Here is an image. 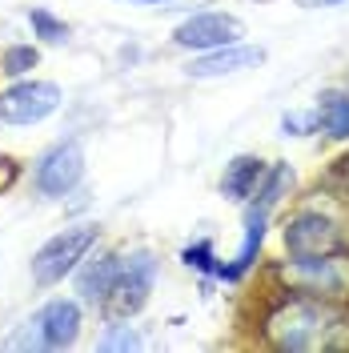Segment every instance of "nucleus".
I'll use <instances>...</instances> for the list:
<instances>
[{
  "label": "nucleus",
  "mask_w": 349,
  "mask_h": 353,
  "mask_svg": "<svg viewBox=\"0 0 349 353\" xmlns=\"http://www.w3.org/2000/svg\"><path fill=\"white\" fill-rule=\"evenodd\" d=\"M265 337H269L273 350H281V353L349 350V309H346V301L289 293L265 317Z\"/></svg>",
  "instance_id": "1"
},
{
  "label": "nucleus",
  "mask_w": 349,
  "mask_h": 353,
  "mask_svg": "<svg viewBox=\"0 0 349 353\" xmlns=\"http://www.w3.org/2000/svg\"><path fill=\"white\" fill-rule=\"evenodd\" d=\"M289 293H309V297H326V301H349V249L321 253V257H293L277 265Z\"/></svg>",
  "instance_id": "2"
},
{
  "label": "nucleus",
  "mask_w": 349,
  "mask_h": 353,
  "mask_svg": "<svg viewBox=\"0 0 349 353\" xmlns=\"http://www.w3.org/2000/svg\"><path fill=\"white\" fill-rule=\"evenodd\" d=\"M281 241L289 257H321V253L346 249V229L333 209H301L285 221Z\"/></svg>",
  "instance_id": "3"
},
{
  "label": "nucleus",
  "mask_w": 349,
  "mask_h": 353,
  "mask_svg": "<svg viewBox=\"0 0 349 353\" xmlns=\"http://www.w3.org/2000/svg\"><path fill=\"white\" fill-rule=\"evenodd\" d=\"M92 245H97V225H77V229H65V233L48 237V241L32 253V281H37V285H57V281H65L68 273L85 261V253Z\"/></svg>",
  "instance_id": "4"
},
{
  "label": "nucleus",
  "mask_w": 349,
  "mask_h": 353,
  "mask_svg": "<svg viewBox=\"0 0 349 353\" xmlns=\"http://www.w3.org/2000/svg\"><path fill=\"white\" fill-rule=\"evenodd\" d=\"M81 333V309L77 301H48V305L24 321V330L12 337V350H68Z\"/></svg>",
  "instance_id": "5"
},
{
  "label": "nucleus",
  "mask_w": 349,
  "mask_h": 353,
  "mask_svg": "<svg viewBox=\"0 0 349 353\" xmlns=\"http://www.w3.org/2000/svg\"><path fill=\"white\" fill-rule=\"evenodd\" d=\"M153 285H157V257L149 249L129 253L125 265H121V273H117V281H112V289H109V297H105V309H109L112 317H132V313L145 309Z\"/></svg>",
  "instance_id": "6"
},
{
  "label": "nucleus",
  "mask_w": 349,
  "mask_h": 353,
  "mask_svg": "<svg viewBox=\"0 0 349 353\" xmlns=\"http://www.w3.org/2000/svg\"><path fill=\"white\" fill-rule=\"evenodd\" d=\"M61 109V88L52 81H21L0 92V121L4 125H41Z\"/></svg>",
  "instance_id": "7"
},
{
  "label": "nucleus",
  "mask_w": 349,
  "mask_h": 353,
  "mask_svg": "<svg viewBox=\"0 0 349 353\" xmlns=\"http://www.w3.org/2000/svg\"><path fill=\"white\" fill-rule=\"evenodd\" d=\"M85 176V149L81 141H61L37 161V189L44 197H65Z\"/></svg>",
  "instance_id": "8"
},
{
  "label": "nucleus",
  "mask_w": 349,
  "mask_h": 353,
  "mask_svg": "<svg viewBox=\"0 0 349 353\" xmlns=\"http://www.w3.org/2000/svg\"><path fill=\"white\" fill-rule=\"evenodd\" d=\"M241 37H245L241 17H233V12H197V17L177 24L173 44L193 48V52H209V48H221V44H237Z\"/></svg>",
  "instance_id": "9"
},
{
  "label": "nucleus",
  "mask_w": 349,
  "mask_h": 353,
  "mask_svg": "<svg viewBox=\"0 0 349 353\" xmlns=\"http://www.w3.org/2000/svg\"><path fill=\"white\" fill-rule=\"evenodd\" d=\"M265 61V48H253V44H221V48H209L201 52L193 65H189V77L197 81H209V77H229V72H241V68H257Z\"/></svg>",
  "instance_id": "10"
},
{
  "label": "nucleus",
  "mask_w": 349,
  "mask_h": 353,
  "mask_svg": "<svg viewBox=\"0 0 349 353\" xmlns=\"http://www.w3.org/2000/svg\"><path fill=\"white\" fill-rule=\"evenodd\" d=\"M121 265H125L121 253L85 257V261L77 265V293H81L85 301H105L109 289H112V281H117V273H121Z\"/></svg>",
  "instance_id": "11"
},
{
  "label": "nucleus",
  "mask_w": 349,
  "mask_h": 353,
  "mask_svg": "<svg viewBox=\"0 0 349 353\" xmlns=\"http://www.w3.org/2000/svg\"><path fill=\"white\" fill-rule=\"evenodd\" d=\"M265 221H269L265 209H249V213H245V245L237 249L233 265H221V269H217L225 281H241V277L253 269L257 253H261V241H265Z\"/></svg>",
  "instance_id": "12"
},
{
  "label": "nucleus",
  "mask_w": 349,
  "mask_h": 353,
  "mask_svg": "<svg viewBox=\"0 0 349 353\" xmlns=\"http://www.w3.org/2000/svg\"><path fill=\"white\" fill-rule=\"evenodd\" d=\"M317 125L333 137V141H349V92L341 88H326L321 97H317Z\"/></svg>",
  "instance_id": "13"
},
{
  "label": "nucleus",
  "mask_w": 349,
  "mask_h": 353,
  "mask_svg": "<svg viewBox=\"0 0 349 353\" xmlns=\"http://www.w3.org/2000/svg\"><path fill=\"white\" fill-rule=\"evenodd\" d=\"M265 165L257 157H233L229 165H225V176H221V189H225V197L229 201H245L253 189H257V181H261Z\"/></svg>",
  "instance_id": "14"
},
{
  "label": "nucleus",
  "mask_w": 349,
  "mask_h": 353,
  "mask_svg": "<svg viewBox=\"0 0 349 353\" xmlns=\"http://www.w3.org/2000/svg\"><path fill=\"white\" fill-rule=\"evenodd\" d=\"M289 189H293V169H289L285 161H277V165H273L269 173H261V181H257V189H253V193H257V197H253V209H265V213H269L281 197H289Z\"/></svg>",
  "instance_id": "15"
},
{
  "label": "nucleus",
  "mask_w": 349,
  "mask_h": 353,
  "mask_svg": "<svg viewBox=\"0 0 349 353\" xmlns=\"http://www.w3.org/2000/svg\"><path fill=\"white\" fill-rule=\"evenodd\" d=\"M28 24H32V32H37L41 41H48V44L68 41V24L57 21V17H52V12H44V8H32V12H28Z\"/></svg>",
  "instance_id": "16"
},
{
  "label": "nucleus",
  "mask_w": 349,
  "mask_h": 353,
  "mask_svg": "<svg viewBox=\"0 0 349 353\" xmlns=\"http://www.w3.org/2000/svg\"><path fill=\"white\" fill-rule=\"evenodd\" d=\"M37 61H41V52H37L32 44H12V48H4L0 68H4L8 77H24L28 68H37Z\"/></svg>",
  "instance_id": "17"
},
{
  "label": "nucleus",
  "mask_w": 349,
  "mask_h": 353,
  "mask_svg": "<svg viewBox=\"0 0 349 353\" xmlns=\"http://www.w3.org/2000/svg\"><path fill=\"white\" fill-rule=\"evenodd\" d=\"M181 257H185V265H197V269H205V273H217V269H221L217 257H213V241H197V245H189Z\"/></svg>",
  "instance_id": "18"
},
{
  "label": "nucleus",
  "mask_w": 349,
  "mask_h": 353,
  "mask_svg": "<svg viewBox=\"0 0 349 353\" xmlns=\"http://www.w3.org/2000/svg\"><path fill=\"white\" fill-rule=\"evenodd\" d=\"M137 345H141V337L129 325H109V333L101 337V350H137Z\"/></svg>",
  "instance_id": "19"
},
{
  "label": "nucleus",
  "mask_w": 349,
  "mask_h": 353,
  "mask_svg": "<svg viewBox=\"0 0 349 353\" xmlns=\"http://www.w3.org/2000/svg\"><path fill=\"white\" fill-rule=\"evenodd\" d=\"M281 129L293 132V137L313 132V129H317V112H306V117H301V112H285V117H281Z\"/></svg>",
  "instance_id": "20"
},
{
  "label": "nucleus",
  "mask_w": 349,
  "mask_h": 353,
  "mask_svg": "<svg viewBox=\"0 0 349 353\" xmlns=\"http://www.w3.org/2000/svg\"><path fill=\"white\" fill-rule=\"evenodd\" d=\"M17 173H21V169H17V161H12V157H0V193H4V189H12Z\"/></svg>",
  "instance_id": "21"
},
{
  "label": "nucleus",
  "mask_w": 349,
  "mask_h": 353,
  "mask_svg": "<svg viewBox=\"0 0 349 353\" xmlns=\"http://www.w3.org/2000/svg\"><path fill=\"white\" fill-rule=\"evenodd\" d=\"M329 181H333V185H341V193L349 197V157H341V161L333 165V173H329Z\"/></svg>",
  "instance_id": "22"
},
{
  "label": "nucleus",
  "mask_w": 349,
  "mask_h": 353,
  "mask_svg": "<svg viewBox=\"0 0 349 353\" xmlns=\"http://www.w3.org/2000/svg\"><path fill=\"white\" fill-rule=\"evenodd\" d=\"M321 4H341V0H321Z\"/></svg>",
  "instance_id": "23"
}]
</instances>
